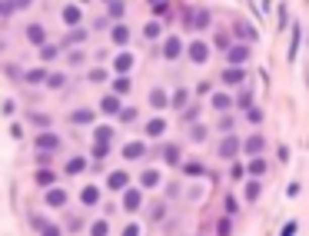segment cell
<instances>
[{"label": "cell", "mask_w": 309, "mask_h": 236, "mask_svg": "<svg viewBox=\"0 0 309 236\" xmlns=\"http://www.w3.org/2000/svg\"><path fill=\"white\" fill-rule=\"evenodd\" d=\"M110 140H113V126L100 123V126L93 130V147H110Z\"/></svg>", "instance_id": "obj_3"}, {"label": "cell", "mask_w": 309, "mask_h": 236, "mask_svg": "<svg viewBox=\"0 0 309 236\" xmlns=\"http://www.w3.org/2000/svg\"><path fill=\"white\" fill-rule=\"evenodd\" d=\"M143 153H146V143H140V140L123 143V157H127V160H140Z\"/></svg>", "instance_id": "obj_6"}, {"label": "cell", "mask_w": 309, "mask_h": 236, "mask_svg": "<svg viewBox=\"0 0 309 236\" xmlns=\"http://www.w3.org/2000/svg\"><path fill=\"white\" fill-rule=\"evenodd\" d=\"M100 110H103V113H120L123 107H120L117 97H103V100H100Z\"/></svg>", "instance_id": "obj_18"}, {"label": "cell", "mask_w": 309, "mask_h": 236, "mask_svg": "<svg viewBox=\"0 0 309 236\" xmlns=\"http://www.w3.org/2000/svg\"><path fill=\"white\" fill-rule=\"evenodd\" d=\"M83 170H87V160H83V157H73V160H67V170H64V173L67 176H77V173H83Z\"/></svg>", "instance_id": "obj_14"}, {"label": "cell", "mask_w": 309, "mask_h": 236, "mask_svg": "<svg viewBox=\"0 0 309 236\" xmlns=\"http://www.w3.org/2000/svg\"><path fill=\"white\" fill-rule=\"evenodd\" d=\"M190 60L193 63H206V60H210V47H206L203 40H193V43H190Z\"/></svg>", "instance_id": "obj_2"}, {"label": "cell", "mask_w": 309, "mask_h": 236, "mask_svg": "<svg viewBox=\"0 0 309 236\" xmlns=\"http://www.w3.org/2000/svg\"><path fill=\"white\" fill-rule=\"evenodd\" d=\"M150 103H153V107H157V110H163V107H167V103H170V97L163 93V90H150Z\"/></svg>", "instance_id": "obj_22"}, {"label": "cell", "mask_w": 309, "mask_h": 236, "mask_svg": "<svg viewBox=\"0 0 309 236\" xmlns=\"http://www.w3.org/2000/svg\"><path fill=\"white\" fill-rule=\"evenodd\" d=\"M180 54H183L180 37H167V43H163V57H167V60H176Z\"/></svg>", "instance_id": "obj_7"}, {"label": "cell", "mask_w": 309, "mask_h": 236, "mask_svg": "<svg viewBox=\"0 0 309 236\" xmlns=\"http://www.w3.org/2000/svg\"><path fill=\"white\" fill-rule=\"evenodd\" d=\"M130 67H133V54H127V50H123V54H117V60H113V70L127 77V73H130Z\"/></svg>", "instance_id": "obj_8"}, {"label": "cell", "mask_w": 309, "mask_h": 236, "mask_svg": "<svg viewBox=\"0 0 309 236\" xmlns=\"http://www.w3.org/2000/svg\"><path fill=\"white\" fill-rule=\"evenodd\" d=\"M246 120H249V123H260V120H263V110H260V107H253V110L246 113Z\"/></svg>", "instance_id": "obj_47"}, {"label": "cell", "mask_w": 309, "mask_h": 236, "mask_svg": "<svg viewBox=\"0 0 309 236\" xmlns=\"http://www.w3.org/2000/svg\"><path fill=\"white\" fill-rule=\"evenodd\" d=\"M40 236H64V233H60V226H54V223H43V233Z\"/></svg>", "instance_id": "obj_44"}, {"label": "cell", "mask_w": 309, "mask_h": 236, "mask_svg": "<svg viewBox=\"0 0 309 236\" xmlns=\"http://www.w3.org/2000/svg\"><path fill=\"white\" fill-rule=\"evenodd\" d=\"M107 10H110V17H113V20H120V17L127 14V4H110Z\"/></svg>", "instance_id": "obj_36"}, {"label": "cell", "mask_w": 309, "mask_h": 236, "mask_svg": "<svg viewBox=\"0 0 309 236\" xmlns=\"http://www.w3.org/2000/svg\"><path fill=\"white\" fill-rule=\"evenodd\" d=\"M260 193H263V186H260V183H249V186H246V200H260Z\"/></svg>", "instance_id": "obj_35"}, {"label": "cell", "mask_w": 309, "mask_h": 236, "mask_svg": "<svg viewBox=\"0 0 309 236\" xmlns=\"http://www.w3.org/2000/svg\"><path fill=\"white\" fill-rule=\"evenodd\" d=\"M140 197H143V193H140V190H123V210H130V213H133L136 210V206H140Z\"/></svg>", "instance_id": "obj_10"}, {"label": "cell", "mask_w": 309, "mask_h": 236, "mask_svg": "<svg viewBox=\"0 0 309 236\" xmlns=\"http://www.w3.org/2000/svg\"><path fill=\"white\" fill-rule=\"evenodd\" d=\"M40 54H43V60H54V57H57V47H54V43H43V47H40Z\"/></svg>", "instance_id": "obj_42"}, {"label": "cell", "mask_w": 309, "mask_h": 236, "mask_svg": "<svg viewBox=\"0 0 309 236\" xmlns=\"http://www.w3.org/2000/svg\"><path fill=\"white\" fill-rule=\"evenodd\" d=\"M243 173H246L243 166H239V163H233V170H230V176H233V180H239V176H243Z\"/></svg>", "instance_id": "obj_49"}, {"label": "cell", "mask_w": 309, "mask_h": 236, "mask_svg": "<svg viewBox=\"0 0 309 236\" xmlns=\"http://www.w3.org/2000/svg\"><path fill=\"white\" fill-rule=\"evenodd\" d=\"M43 83H47L50 90H60V87L67 83V80H64V73H47V80H43Z\"/></svg>", "instance_id": "obj_25"}, {"label": "cell", "mask_w": 309, "mask_h": 236, "mask_svg": "<svg viewBox=\"0 0 309 236\" xmlns=\"http://www.w3.org/2000/svg\"><path fill=\"white\" fill-rule=\"evenodd\" d=\"M230 229H233V223H230V220H223V223H220V236H230Z\"/></svg>", "instance_id": "obj_50"}, {"label": "cell", "mask_w": 309, "mask_h": 236, "mask_svg": "<svg viewBox=\"0 0 309 236\" xmlns=\"http://www.w3.org/2000/svg\"><path fill=\"white\" fill-rule=\"evenodd\" d=\"M30 123H33V126H43V130H47V126H50V117H43V113H30Z\"/></svg>", "instance_id": "obj_38"}, {"label": "cell", "mask_w": 309, "mask_h": 236, "mask_svg": "<svg viewBox=\"0 0 309 236\" xmlns=\"http://www.w3.org/2000/svg\"><path fill=\"white\" fill-rule=\"evenodd\" d=\"M113 93H117V97L130 93V80H127V77H120V80H113Z\"/></svg>", "instance_id": "obj_28"}, {"label": "cell", "mask_w": 309, "mask_h": 236, "mask_svg": "<svg viewBox=\"0 0 309 236\" xmlns=\"http://www.w3.org/2000/svg\"><path fill=\"white\" fill-rule=\"evenodd\" d=\"M47 203H50V206H64V203H67V193H64L60 186H50V190H47Z\"/></svg>", "instance_id": "obj_15"}, {"label": "cell", "mask_w": 309, "mask_h": 236, "mask_svg": "<svg viewBox=\"0 0 309 236\" xmlns=\"http://www.w3.org/2000/svg\"><path fill=\"white\" fill-rule=\"evenodd\" d=\"M37 183H40V186H54V173H50V170H40Z\"/></svg>", "instance_id": "obj_34"}, {"label": "cell", "mask_w": 309, "mask_h": 236, "mask_svg": "<svg viewBox=\"0 0 309 236\" xmlns=\"http://www.w3.org/2000/svg\"><path fill=\"white\" fill-rule=\"evenodd\" d=\"M190 136H193V140H206V126H199V123H193V130H190Z\"/></svg>", "instance_id": "obj_40"}, {"label": "cell", "mask_w": 309, "mask_h": 236, "mask_svg": "<svg viewBox=\"0 0 309 236\" xmlns=\"http://www.w3.org/2000/svg\"><path fill=\"white\" fill-rule=\"evenodd\" d=\"M90 80H93V83H103V80H107V73H103V70H90Z\"/></svg>", "instance_id": "obj_48"}, {"label": "cell", "mask_w": 309, "mask_h": 236, "mask_svg": "<svg viewBox=\"0 0 309 236\" xmlns=\"http://www.w3.org/2000/svg\"><path fill=\"white\" fill-rule=\"evenodd\" d=\"M117 117H123V123H133V120H136V110H133V107H127V110H120Z\"/></svg>", "instance_id": "obj_43"}, {"label": "cell", "mask_w": 309, "mask_h": 236, "mask_svg": "<svg viewBox=\"0 0 309 236\" xmlns=\"http://www.w3.org/2000/svg\"><path fill=\"white\" fill-rule=\"evenodd\" d=\"M107 186H110V190H127L130 186V173H127V170H113L110 180H107Z\"/></svg>", "instance_id": "obj_5"}, {"label": "cell", "mask_w": 309, "mask_h": 236, "mask_svg": "<svg viewBox=\"0 0 309 236\" xmlns=\"http://www.w3.org/2000/svg\"><path fill=\"white\" fill-rule=\"evenodd\" d=\"M143 37H146V40H157V37H160V24H157V20L143 27Z\"/></svg>", "instance_id": "obj_32"}, {"label": "cell", "mask_w": 309, "mask_h": 236, "mask_svg": "<svg viewBox=\"0 0 309 236\" xmlns=\"http://www.w3.org/2000/svg\"><path fill=\"white\" fill-rule=\"evenodd\" d=\"M183 170H186L190 176H203V166H199V163H186Z\"/></svg>", "instance_id": "obj_45"}, {"label": "cell", "mask_w": 309, "mask_h": 236, "mask_svg": "<svg viewBox=\"0 0 309 236\" xmlns=\"http://www.w3.org/2000/svg\"><path fill=\"white\" fill-rule=\"evenodd\" d=\"M243 67H226V70H223V83H243Z\"/></svg>", "instance_id": "obj_13"}, {"label": "cell", "mask_w": 309, "mask_h": 236, "mask_svg": "<svg viewBox=\"0 0 309 236\" xmlns=\"http://www.w3.org/2000/svg\"><path fill=\"white\" fill-rule=\"evenodd\" d=\"M170 103H173L176 110H183V107H186V90H176V93L170 97Z\"/></svg>", "instance_id": "obj_31"}, {"label": "cell", "mask_w": 309, "mask_h": 236, "mask_svg": "<svg viewBox=\"0 0 309 236\" xmlns=\"http://www.w3.org/2000/svg\"><path fill=\"white\" fill-rule=\"evenodd\" d=\"M123 236H140V226H136V223H130V226L123 229Z\"/></svg>", "instance_id": "obj_51"}, {"label": "cell", "mask_w": 309, "mask_h": 236, "mask_svg": "<svg viewBox=\"0 0 309 236\" xmlns=\"http://www.w3.org/2000/svg\"><path fill=\"white\" fill-rule=\"evenodd\" d=\"M236 33H239V37H243V40H256V30H253V27H249V24H243V20H239V24H236Z\"/></svg>", "instance_id": "obj_27"}, {"label": "cell", "mask_w": 309, "mask_h": 236, "mask_svg": "<svg viewBox=\"0 0 309 236\" xmlns=\"http://www.w3.org/2000/svg\"><path fill=\"white\" fill-rule=\"evenodd\" d=\"M70 120H73V123H90V120H93V113H90V110H77Z\"/></svg>", "instance_id": "obj_37"}, {"label": "cell", "mask_w": 309, "mask_h": 236, "mask_svg": "<svg viewBox=\"0 0 309 236\" xmlns=\"http://www.w3.org/2000/svg\"><path fill=\"white\" fill-rule=\"evenodd\" d=\"M27 40L37 43V47H43V43H47V30H43L40 24H30V27H27Z\"/></svg>", "instance_id": "obj_9"}, {"label": "cell", "mask_w": 309, "mask_h": 236, "mask_svg": "<svg viewBox=\"0 0 309 236\" xmlns=\"http://www.w3.org/2000/svg\"><path fill=\"white\" fill-rule=\"evenodd\" d=\"M249 60V47H243V43H236V47H226V63H233V67H239V63Z\"/></svg>", "instance_id": "obj_1"}, {"label": "cell", "mask_w": 309, "mask_h": 236, "mask_svg": "<svg viewBox=\"0 0 309 236\" xmlns=\"http://www.w3.org/2000/svg\"><path fill=\"white\" fill-rule=\"evenodd\" d=\"M236 153H239V140H236V136L230 133V136H226V140L220 143V157H223V160H233V157H236Z\"/></svg>", "instance_id": "obj_4"}, {"label": "cell", "mask_w": 309, "mask_h": 236, "mask_svg": "<svg viewBox=\"0 0 309 236\" xmlns=\"http://www.w3.org/2000/svg\"><path fill=\"white\" fill-rule=\"evenodd\" d=\"M43 80H47V70H27V83H43Z\"/></svg>", "instance_id": "obj_30"}, {"label": "cell", "mask_w": 309, "mask_h": 236, "mask_svg": "<svg viewBox=\"0 0 309 236\" xmlns=\"http://www.w3.org/2000/svg\"><path fill=\"white\" fill-rule=\"evenodd\" d=\"M140 183H143V186H160V173H157V170H143V176H140Z\"/></svg>", "instance_id": "obj_23"}, {"label": "cell", "mask_w": 309, "mask_h": 236, "mask_svg": "<svg viewBox=\"0 0 309 236\" xmlns=\"http://www.w3.org/2000/svg\"><path fill=\"white\" fill-rule=\"evenodd\" d=\"M163 160H167L170 166H176V163H180V147H167V150H163Z\"/></svg>", "instance_id": "obj_26"}, {"label": "cell", "mask_w": 309, "mask_h": 236, "mask_svg": "<svg viewBox=\"0 0 309 236\" xmlns=\"http://www.w3.org/2000/svg\"><path fill=\"white\" fill-rule=\"evenodd\" d=\"M37 147L40 150H57V147H60V136H57V133H40L37 136Z\"/></svg>", "instance_id": "obj_12"}, {"label": "cell", "mask_w": 309, "mask_h": 236, "mask_svg": "<svg viewBox=\"0 0 309 236\" xmlns=\"http://www.w3.org/2000/svg\"><path fill=\"white\" fill-rule=\"evenodd\" d=\"M64 24L67 27H77L80 24V7H77V4H67V7H64Z\"/></svg>", "instance_id": "obj_11"}, {"label": "cell", "mask_w": 309, "mask_h": 236, "mask_svg": "<svg viewBox=\"0 0 309 236\" xmlns=\"http://www.w3.org/2000/svg\"><path fill=\"white\" fill-rule=\"evenodd\" d=\"M80 200H83V206H93L96 200H100V190H96V186H83V193H80Z\"/></svg>", "instance_id": "obj_19"}, {"label": "cell", "mask_w": 309, "mask_h": 236, "mask_svg": "<svg viewBox=\"0 0 309 236\" xmlns=\"http://www.w3.org/2000/svg\"><path fill=\"white\" fill-rule=\"evenodd\" d=\"M213 107H216V110H230V107H233L230 93H213Z\"/></svg>", "instance_id": "obj_24"}, {"label": "cell", "mask_w": 309, "mask_h": 236, "mask_svg": "<svg viewBox=\"0 0 309 236\" xmlns=\"http://www.w3.org/2000/svg\"><path fill=\"white\" fill-rule=\"evenodd\" d=\"M263 147H266V140H263V136H249V140H243V150L246 153H263Z\"/></svg>", "instance_id": "obj_16"}, {"label": "cell", "mask_w": 309, "mask_h": 236, "mask_svg": "<svg viewBox=\"0 0 309 236\" xmlns=\"http://www.w3.org/2000/svg\"><path fill=\"white\" fill-rule=\"evenodd\" d=\"M163 130H167V120H150V123H146V136H160L163 133Z\"/></svg>", "instance_id": "obj_20"}, {"label": "cell", "mask_w": 309, "mask_h": 236, "mask_svg": "<svg viewBox=\"0 0 309 236\" xmlns=\"http://www.w3.org/2000/svg\"><path fill=\"white\" fill-rule=\"evenodd\" d=\"M110 40H113V43H117V47H127V40H130V30H127V27H113Z\"/></svg>", "instance_id": "obj_17"}, {"label": "cell", "mask_w": 309, "mask_h": 236, "mask_svg": "<svg viewBox=\"0 0 309 236\" xmlns=\"http://www.w3.org/2000/svg\"><path fill=\"white\" fill-rule=\"evenodd\" d=\"M83 40H87V30H83V27H73L70 37H67V43H83Z\"/></svg>", "instance_id": "obj_29"}, {"label": "cell", "mask_w": 309, "mask_h": 236, "mask_svg": "<svg viewBox=\"0 0 309 236\" xmlns=\"http://www.w3.org/2000/svg\"><path fill=\"white\" fill-rule=\"evenodd\" d=\"M153 14H157V17H163V14H170V10H173V7H170V4H153Z\"/></svg>", "instance_id": "obj_46"}, {"label": "cell", "mask_w": 309, "mask_h": 236, "mask_svg": "<svg viewBox=\"0 0 309 236\" xmlns=\"http://www.w3.org/2000/svg\"><path fill=\"white\" fill-rule=\"evenodd\" d=\"M70 63H73V67H77V63H83V54H80V50H73V54H70Z\"/></svg>", "instance_id": "obj_53"}, {"label": "cell", "mask_w": 309, "mask_h": 236, "mask_svg": "<svg viewBox=\"0 0 309 236\" xmlns=\"http://www.w3.org/2000/svg\"><path fill=\"white\" fill-rule=\"evenodd\" d=\"M90 236H107V223H103V220H96L93 226H90Z\"/></svg>", "instance_id": "obj_41"}, {"label": "cell", "mask_w": 309, "mask_h": 236, "mask_svg": "<svg viewBox=\"0 0 309 236\" xmlns=\"http://www.w3.org/2000/svg\"><path fill=\"white\" fill-rule=\"evenodd\" d=\"M299 37H302V30H299V27H293V47H289V60H296V50H299Z\"/></svg>", "instance_id": "obj_33"}, {"label": "cell", "mask_w": 309, "mask_h": 236, "mask_svg": "<svg viewBox=\"0 0 309 236\" xmlns=\"http://www.w3.org/2000/svg\"><path fill=\"white\" fill-rule=\"evenodd\" d=\"M249 100H253V93H249V90H243V93H239V103H243V107H249Z\"/></svg>", "instance_id": "obj_52"}, {"label": "cell", "mask_w": 309, "mask_h": 236, "mask_svg": "<svg viewBox=\"0 0 309 236\" xmlns=\"http://www.w3.org/2000/svg\"><path fill=\"white\" fill-rule=\"evenodd\" d=\"M249 173H253V176H263V173H266V163H263V160H253V163H249Z\"/></svg>", "instance_id": "obj_39"}, {"label": "cell", "mask_w": 309, "mask_h": 236, "mask_svg": "<svg viewBox=\"0 0 309 236\" xmlns=\"http://www.w3.org/2000/svg\"><path fill=\"white\" fill-rule=\"evenodd\" d=\"M190 24L199 27V30H203V27H210V10H196V14L190 17Z\"/></svg>", "instance_id": "obj_21"}]
</instances>
